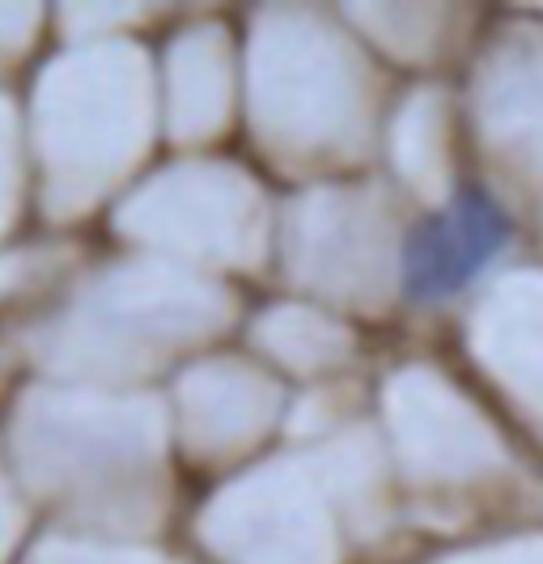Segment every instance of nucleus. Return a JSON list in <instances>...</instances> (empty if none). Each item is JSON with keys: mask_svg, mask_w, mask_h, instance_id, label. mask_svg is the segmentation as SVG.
<instances>
[{"mask_svg": "<svg viewBox=\"0 0 543 564\" xmlns=\"http://www.w3.org/2000/svg\"><path fill=\"white\" fill-rule=\"evenodd\" d=\"M506 238H510V221L497 199L480 187L455 192V199L442 213L425 217L403 238V297L421 306L455 297L458 289H467L497 259Z\"/></svg>", "mask_w": 543, "mask_h": 564, "instance_id": "1", "label": "nucleus"}]
</instances>
